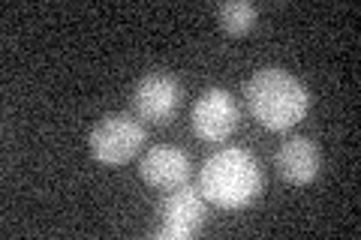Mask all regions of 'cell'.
<instances>
[{
	"mask_svg": "<svg viewBox=\"0 0 361 240\" xmlns=\"http://www.w3.org/2000/svg\"><path fill=\"white\" fill-rule=\"evenodd\" d=\"M184 102V87L172 72L154 70L145 72L133 87L130 108L139 120L151 123V127H166L175 120V114Z\"/></svg>",
	"mask_w": 361,
	"mask_h": 240,
	"instance_id": "5b68a950",
	"label": "cell"
},
{
	"mask_svg": "<svg viewBox=\"0 0 361 240\" xmlns=\"http://www.w3.org/2000/svg\"><path fill=\"white\" fill-rule=\"evenodd\" d=\"M148 141L142 120L133 111H115L97 120V127L87 135V151L90 159L99 165H127L130 159L142 151V144Z\"/></svg>",
	"mask_w": 361,
	"mask_h": 240,
	"instance_id": "3957f363",
	"label": "cell"
},
{
	"mask_svg": "<svg viewBox=\"0 0 361 240\" xmlns=\"http://www.w3.org/2000/svg\"><path fill=\"white\" fill-rule=\"evenodd\" d=\"M256 21H259V9L253 4H247V0H229V4H223L217 9V25L229 37L250 33L256 27Z\"/></svg>",
	"mask_w": 361,
	"mask_h": 240,
	"instance_id": "9c48e42d",
	"label": "cell"
},
{
	"mask_svg": "<svg viewBox=\"0 0 361 240\" xmlns=\"http://www.w3.org/2000/svg\"><path fill=\"white\" fill-rule=\"evenodd\" d=\"M139 177L151 189L172 192L190 184V156L172 144H157L139 159Z\"/></svg>",
	"mask_w": 361,
	"mask_h": 240,
	"instance_id": "52a82bcc",
	"label": "cell"
},
{
	"mask_svg": "<svg viewBox=\"0 0 361 240\" xmlns=\"http://www.w3.org/2000/svg\"><path fill=\"white\" fill-rule=\"evenodd\" d=\"M319 147H316L313 139H304V135H295L280 144V151L274 156V165H277V175L286 180L292 187H307L319 175Z\"/></svg>",
	"mask_w": 361,
	"mask_h": 240,
	"instance_id": "ba28073f",
	"label": "cell"
},
{
	"mask_svg": "<svg viewBox=\"0 0 361 240\" xmlns=\"http://www.w3.org/2000/svg\"><path fill=\"white\" fill-rule=\"evenodd\" d=\"M205 198H202L199 187H178L160 201V208L154 213V228L151 237L157 240H190L196 237L208 220V208Z\"/></svg>",
	"mask_w": 361,
	"mask_h": 240,
	"instance_id": "277c9868",
	"label": "cell"
},
{
	"mask_svg": "<svg viewBox=\"0 0 361 240\" xmlns=\"http://www.w3.org/2000/svg\"><path fill=\"white\" fill-rule=\"evenodd\" d=\"M241 108L235 96L223 87H208L205 94L196 99L190 123H193V135L205 144H220L238 130Z\"/></svg>",
	"mask_w": 361,
	"mask_h": 240,
	"instance_id": "8992f818",
	"label": "cell"
},
{
	"mask_svg": "<svg viewBox=\"0 0 361 240\" xmlns=\"http://www.w3.org/2000/svg\"><path fill=\"white\" fill-rule=\"evenodd\" d=\"M244 99L253 120L268 132H286L307 118L310 94L301 78L280 70V66H262L244 84Z\"/></svg>",
	"mask_w": 361,
	"mask_h": 240,
	"instance_id": "6da1fadb",
	"label": "cell"
},
{
	"mask_svg": "<svg viewBox=\"0 0 361 240\" xmlns=\"http://www.w3.org/2000/svg\"><path fill=\"white\" fill-rule=\"evenodd\" d=\"M262 168L253 153L241 147H223L211 153L199 171V192L214 208L244 210L262 196Z\"/></svg>",
	"mask_w": 361,
	"mask_h": 240,
	"instance_id": "7a4b0ae2",
	"label": "cell"
}]
</instances>
